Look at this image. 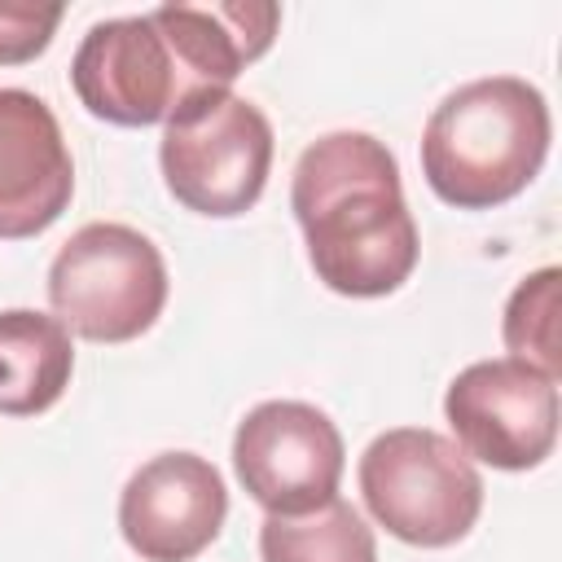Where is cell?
Segmentation results:
<instances>
[{"mask_svg":"<svg viewBox=\"0 0 562 562\" xmlns=\"http://www.w3.org/2000/svg\"><path fill=\"white\" fill-rule=\"evenodd\" d=\"M277 26L281 9L268 0L158 4L105 18L79 40L70 83L88 114L105 123H167L206 92H233V79L272 48Z\"/></svg>","mask_w":562,"mask_h":562,"instance_id":"obj_1","label":"cell"},{"mask_svg":"<svg viewBox=\"0 0 562 562\" xmlns=\"http://www.w3.org/2000/svg\"><path fill=\"white\" fill-rule=\"evenodd\" d=\"M290 206L316 281L347 299L395 294L417 268V224L395 154L369 132L312 140L290 180Z\"/></svg>","mask_w":562,"mask_h":562,"instance_id":"obj_2","label":"cell"},{"mask_svg":"<svg viewBox=\"0 0 562 562\" xmlns=\"http://www.w3.org/2000/svg\"><path fill=\"white\" fill-rule=\"evenodd\" d=\"M553 136L549 101L518 75H487L452 88L426 119L422 176L457 211H487L518 198L544 167Z\"/></svg>","mask_w":562,"mask_h":562,"instance_id":"obj_3","label":"cell"},{"mask_svg":"<svg viewBox=\"0 0 562 562\" xmlns=\"http://www.w3.org/2000/svg\"><path fill=\"white\" fill-rule=\"evenodd\" d=\"M360 496L378 527L417 549H448L483 514L474 461L439 430L395 426L360 452Z\"/></svg>","mask_w":562,"mask_h":562,"instance_id":"obj_4","label":"cell"},{"mask_svg":"<svg viewBox=\"0 0 562 562\" xmlns=\"http://www.w3.org/2000/svg\"><path fill=\"white\" fill-rule=\"evenodd\" d=\"M48 303L66 334L132 342L167 307L162 250L127 224H83L48 263Z\"/></svg>","mask_w":562,"mask_h":562,"instance_id":"obj_5","label":"cell"},{"mask_svg":"<svg viewBox=\"0 0 562 562\" xmlns=\"http://www.w3.org/2000/svg\"><path fill=\"white\" fill-rule=\"evenodd\" d=\"M158 167L167 193L211 220L246 215L272 167V123L237 92H206L162 123Z\"/></svg>","mask_w":562,"mask_h":562,"instance_id":"obj_6","label":"cell"},{"mask_svg":"<svg viewBox=\"0 0 562 562\" xmlns=\"http://www.w3.org/2000/svg\"><path fill=\"white\" fill-rule=\"evenodd\" d=\"M452 443L492 470H536L558 443V378L496 356L465 364L443 391Z\"/></svg>","mask_w":562,"mask_h":562,"instance_id":"obj_7","label":"cell"},{"mask_svg":"<svg viewBox=\"0 0 562 562\" xmlns=\"http://www.w3.org/2000/svg\"><path fill=\"white\" fill-rule=\"evenodd\" d=\"M342 435L316 404L263 400L233 435V470L255 505L268 514H307L338 496Z\"/></svg>","mask_w":562,"mask_h":562,"instance_id":"obj_8","label":"cell"},{"mask_svg":"<svg viewBox=\"0 0 562 562\" xmlns=\"http://www.w3.org/2000/svg\"><path fill=\"white\" fill-rule=\"evenodd\" d=\"M224 518V474L198 452H158L119 492V531L145 562L198 558L220 536Z\"/></svg>","mask_w":562,"mask_h":562,"instance_id":"obj_9","label":"cell"},{"mask_svg":"<svg viewBox=\"0 0 562 562\" xmlns=\"http://www.w3.org/2000/svg\"><path fill=\"white\" fill-rule=\"evenodd\" d=\"M75 162L57 114L26 88H0V237L22 241L61 220Z\"/></svg>","mask_w":562,"mask_h":562,"instance_id":"obj_10","label":"cell"},{"mask_svg":"<svg viewBox=\"0 0 562 562\" xmlns=\"http://www.w3.org/2000/svg\"><path fill=\"white\" fill-rule=\"evenodd\" d=\"M75 373V347L57 316L35 307L0 312V413L35 417L61 400Z\"/></svg>","mask_w":562,"mask_h":562,"instance_id":"obj_11","label":"cell"},{"mask_svg":"<svg viewBox=\"0 0 562 562\" xmlns=\"http://www.w3.org/2000/svg\"><path fill=\"white\" fill-rule=\"evenodd\" d=\"M263 562H378L373 527L356 505L329 501L307 514H268L259 522Z\"/></svg>","mask_w":562,"mask_h":562,"instance_id":"obj_12","label":"cell"},{"mask_svg":"<svg viewBox=\"0 0 562 562\" xmlns=\"http://www.w3.org/2000/svg\"><path fill=\"white\" fill-rule=\"evenodd\" d=\"M558 290H562V272L540 268L514 285L501 316L505 347L518 360L544 369L549 378H558Z\"/></svg>","mask_w":562,"mask_h":562,"instance_id":"obj_13","label":"cell"},{"mask_svg":"<svg viewBox=\"0 0 562 562\" xmlns=\"http://www.w3.org/2000/svg\"><path fill=\"white\" fill-rule=\"evenodd\" d=\"M61 22V4L0 0V66H22L40 57Z\"/></svg>","mask_w":562,"mask_h":562,"instance_id":"obj_14","label":"cell"}]
</instances>
